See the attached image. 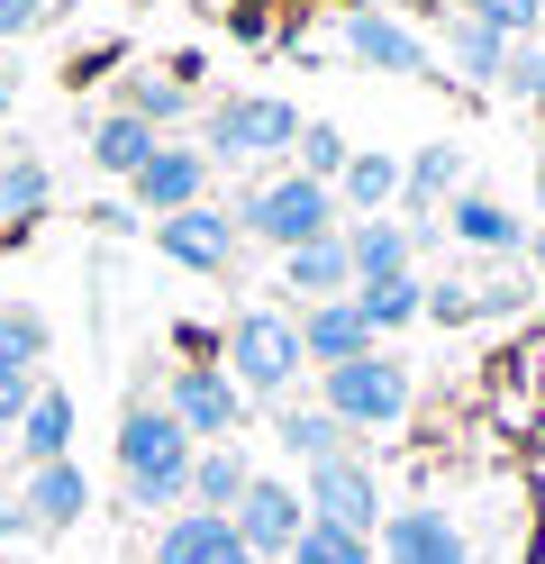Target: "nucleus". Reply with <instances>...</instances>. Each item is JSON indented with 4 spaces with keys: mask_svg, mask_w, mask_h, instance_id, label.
Listing matches in <instances>:
<instances>
[{
    "mask_svg": "<svg viewBox=\"0 0 545 564\" xmlns=\"http://www.w3.org/2000/svg\"><path fill=\"white\" fill-rule=\"evenodd\" d=\"M282 564H382V555H373V538H346V528H318V519H309L301 546H291Z\"/></svg>",
    "mask_w": 545,
    "mask_h": 564,
    "instance_id": "31",
    "label": "nucleus"
},
{
    "mask_svg": "<svg viewBox=\"0 0 545 564\" xmlns=\"http://www.w3.org/2000/svg\"><path fill=\"white\" fill-rule=\"evenodd\" d=\"M46 310H28V301H0V373H36L46 365Z\"/></svg>",
    "mask_w": 545,
    "mask_h": 564,
    "instance_id": "28",
    "label": "nucleus"
},
{
    "mask_svg": "<svg viewBox=\"0 0 545 564\" xmlns=\"http://www.w3.org/2000/svg\"><path fill=\"white\" fill-rule=\"evenodd\" d=\"M346 155H355V137H346L337 119H301V137H291V173H301V183H327V192H337Z\"/></svg>",
    "mask_w": 545,
    "mask_h": 564,
    "instance_id": "27",
    "label": "nucleus"
},
{
    "mask_svg": "<svg viewBox=\"0 0 545 564\" xmlns=\"http://www.w3.org/2000/svg\"><path fill=\"white\" fill-rule=\"evenodd\" d=\"M355 310H363V328H373V337H400V328H418L427 282H418V273H400V282H355Z\"/></svg>",
    "mask_w": 545,
    "mask_h": 564,
    "instance_id": "26",
    "label": "nucleus"
},
{
    "mask_svg": "<svg viewBox=\"0 0 545 564\" xmlns=\"http://www.w3.org/2000/svg\"><path fill=\"white\" fill-rule=\"evenodd\" d=\"M509 55H519V46H509V37H491V28L482 19H446V64H455V83H472V91H491L500 74H509Z\"/></svg>",
    "mask_w": 545,
    "mask_h": 564,
    "instance_id": "23",
    "label": "nucleus"
},
{
    "mask_svg": "<svg viewBox=\"0 0 545 564\" xmlns=\"http://www.w3.org/2000/svg\"><path fill=\"white\" fill-rule=\"evenodd\" d=\"M128 200H137V219H145V228L173 219V209H200V200H209V155H200V147H173V137H155V155L128 173Z\"/></svg>",
    "mask_w": 545,
    "mask_h": 564,
    "instance_id": "8",
    "label": "nucleus"
},
{
    "mask_svg": "<svg viewBox=\"0 0 545 564\" xmlns=\"http://www.w3.org/2000/svg\"><path fill=\"white\" fill-rule=\"evenodd\" d=\"M10 100H19V74H0V119H10Z\"/></svg>",
    "mask_w": 545,
    "mask_h": 564,
    "instance_id": "40",
    "label": "nucleus"
},
{
    "mask_svg": "<svg viewBox=\"0 0 545 564\" xmlns=\"http://www.w3.org/2000/svg\"><path fill=\"white\" fill-rule=\"evenodd\" d=\"M192 91H200V55H173V64H128L119 74V119L137 128H173V119H192Z\"/></svg>",
    "mask_w": 545,
    "mask_h": 564,
    "instance_id": "11",
    "label": "nucleus"
},
{
    "mask_svg": "<svg viewBox=\"0 0 545 564\" xmlns=\"http://www.w3.org/2000/svg\"><path fill=\"white\" fill-rule=\"evenodd\" d=\"M391 200H400V155L355 147L346 173H337V209H346V219H391Z\"/></svg>",
    "mask_w": 545,
    "mask_h": 564,
    "instance_id": "22",
    "label": "nucleus"
},
{
    "mask_svg": "<svg viewBox=\"0 0 545 564\" xmlns=\"http://www.w3.org/2000/svg\"><path fill=\"white\" fill-rule=\"evenodd\" d=\"M192 437L182 419L155 401V373H137V392L119 401V501L128 510H192Z\"/></svg>",
    "mask_w": 545,
    "mask_h": 564,
    "instance_id": "1",
    "label": "nucleus"
},
{
    "mask_svg": "<svg viewBox=\"0 0 545 564\" xmlns=\"http://www.w3.org/2000/svg\"><path fill=\"white\" fill-rule=\"evenodd\" d=\"M527 273H536V292H545V228H527Z\"/></svg>",
    "mask_w": 545,
    "mask_h": 564,
    "instance_id": "39",
    "label": "nucleus"
},
{
    "mask_svg": "<svg viewBox=\"0 0 545 564\" xmlns=\"http://www.w3.org/2000/svg\"><path fill=\"white\" fill-rule=\"evenodd\" d=\"M527 301H536V282H519V273H491L482 292H472V319H519Z\"/></svg>",
    "mask_w": 545,
    "mask_h": 564,
    "instance_id": "33",
    "label": "nucleus"
},
{
    "mask_svg": "<svg viewBox=\"0 0 545 564\" xmlns=\"http://www.w3.org/2000/svg\"><path fill=\"white\" fill-rule=\"evenodd\" d=\"M0 455H10V437H0Z\"/></svg>",
    "mask_w": 545,
    "mask_h": 564,
    "instance_id": "42",
    "label": "nucleus"
},
{
    "mask_svg": "<svg viewBox=\"0 0 545 564\" xmlns=\"http://www.w3.org/2000/svg\"><path fill=\"white\" fill-rule=\"evenodd\" d=\"M446 237L472 246V256H527V228L509 219L491 192H455V200H446Z\"/></svg>",
    "mask_w": 545,
    "mask_h": 564,
    "instance_id": "17",
    "label": "nucleus"
},
{
    "mask_svg": "<svg viewBox=\"0 0 545 564\" xmlns=\"http://www.w3.org/2000/svg\"><path fill=\"white\" fill-rule=\"evenodd\" d=\"M301 310H237L228 328H218V373L237 382L246 401H282L291 382H301Z\"/></svg>",
    "mask_w": 545,
    "mask_h": 564,
    "instance_id": "2",
    "label": "nucleus"
},
{
    "mask_svg": "<svg viewBox=\"0 0 545 564\" xmlns=\"http://www.w3.org/2000/svg\"><path fill=\"white\" fill-rule=\"evenodd\" d=\"M536 437H545V419H536Z\"/></svg>",
    "mask_w": 545,
    "mask_h": 564,
    "instance_id": "43",
    "label": "nucleus"
},
{
    "mask_svg": "<svg viewBox=\"0 0 545 564\" xmlns=\"http://www.w3.org/2000/svg\"><path fill=\"white\" fill-rule=\"evenodd\" d=\"M418 319H436V328H472V282H427V310Z\"/></svg>",
    "mask_w": 545,
    "mask_h": 564,
    "instance_id": "34",
    "label": "nucleus"
},
{
    "mask_svg": "<svg viewBox=\"0 0 545 564\" xmlns=\"http://www.w3.org/2000/svg\"><path fill=\"white\" fill-rule=\"evenodd\" d=\"M155 246H164V264H182V273H228L237 264V219L218 200L173 209V219H155Z\"/></svg>",
    "mask_w": 545,
    "mask_h": 564,
    "instance_id": "12",
    "label": "nucleus"
},
{
    "mask_svg": "<svg viewBox=\"0 0 545 564\" xmlns=\"http://www.w3.org/2000/svg\"><path fill=\"white\" fill-rule=\"evenodd\" d=\"M291 137H301V110L282 91H228L200 119V155H209V173L218 164H291Z\"/></svg>",
    "mask_w": 545,
    "mask_h": 564,
    "instance_id": "4",
    "label": "nucleus"
},
{
    "mask_svg": "<svg viewBox=\"0 0 545 564\" xmlns=\"http://www.w3.org/2000/svg\"><path fill=\"white\" fill-rule=\"evenodd\" d=\"M10 501H19V519H28V528H46V538H55V528H73V519L91 510V474L64 455V465H36V474H28V491H10Z\"/></svg>",
    "mask_w": 545,
    "mask_h": 564,
    "instance_id": "15",
    "label": "nucleus"
},
{
    "mask_svg": "<svg viewBox=\"0 0 545 564\" xmlns=\"http://www.w3.org/2000/svg\"><path fill=\"white\" fill-rule=\"evenodd\" d=\"M509 91H527L536 100V119H545V55H509V74H500Z\"/></svg>",
    "mask_w": 545,
    "mask_h": 564,
    "instance_id": "36",
    "label": "nucleus"
},
{
    "mask_svg": "<svg viewBox=\"0 0 545 564\" xmlns=\"http://www.w3.org/2000/svg\"><path fill=\"white\" fill-rule=\"evenodd\" d=\"M282 292H301L309 310H318V301H346V292H355L346 228H337V237H318V246H291V256H282Z\"/></svg>",
    "mask_w": 545,
    "mask_h": 564,
    "instance_id": "19",
    "label": "nucleus"
},
{
    "mask_svg": "<svg viewBox=\"0 0 545 564\" xmlns=\"http://www.w3.org/2000/svg\"><path fill=\"white\" fill-rule=\"evenodd\" d=\"M28 538V519H19V501H10V491H0V546H19Z\"/></svg>",
    "mask_w": 545,
    "mask_h": 564,
    "instance_id": "38",
    "label": "nucleus"
},
{
    "mask_svg": "<svg viewBox=\"0 0 545 564\" xmlns=\"http://www.w3.org/2000/svg\"><path fill=\"white\" fill-rule=\"evenodd\" d=\"M46 28V0H0V37H36Z\"/></svg>",
    "mask_w": 545,
    "mask_h": 564,
    "instance_id": "37",
    "label": "nucleus"
},
{
    "mask_svg": "<svg viewBox=\"0 0 545 564\" xmlns=\"http://www.w3.org/2000/svg\"><path fill=\"white\" fill-rule=\"evenodd\" d=\"M337 46H346L355 64H373V74H427V64H436V46L418 37V28H400L391 10H355V19L337 28Z\"/></svg>",
    "mask_w": 545,
    "mask_h": 564,
    "instance_id": "13",
    "label": "nucleus"
},
{
    "mask_svg": "<svg viewBox=\"0 0 545 564\" xmlns=\"http://www.w3.org/2000/svg\"><path fill=\"white\" fill-rule=\"evenodd\" d=\"M237 219V237H264L273 256H291V246H318V237H337L346 228V209H337V192L327 183H301V173H264V183H246V200L228 209Z\"/></svg>",
    "mask_w": 545,
    "mask_h": 564,
    "instance_id": "3",
    "label": "nucleus"
},
{
    "mask_svg": "<svg viewBox=\"0 0 545 564\" xmlns=\"http://www.w3.org/2000/svg\"><path fill=\"white\" fill-rule=\"evenodd\" d=\"M155 401L182 419V437H192V446H228L237 419H246V392H237L218 365H173V373L155 382Z\"/></svg>",
    "mask_w": 545,
    "mask_h": 564,
    "instance_id": "6",
    "label": "nucleus"
},
{
    "mask_svg": "<svg viewBox=\"0 0 545 564\" xmlns=\"http://www.w3.org/2000/svg\"><path fill=\"white\" fill-rule=\"evenodd\" d=\"M301 356H309L318 373H337V365L382 356V337L363 328V310H355V292H346V301H318V310H301Z\"/></svg>",
    "mask_w": 545,
    "mask_h": 564,
    "instance_id": "14",
    "label": "nucleus"
},
{
    "mask_svg": "<svg viewBox=\"0 0 545 564\" xmlns=\"http://www.w3.org/2000/svg\"><path fill=\"white\" fill-rule=\"evenodd\" d=\"M410 228H400V209L391 219H346V264H355V282H400L410 273Z\"/></svg>",
    "mask_w": 545,
    "mask_h": 564,
    "instance_id": "21",
    "label": "nucleus"
},
{
    "mask_svg": "<svg viewBox=\"0 0 545 564\" xmlns=\"http://www.w3.org/2000/svg\"><path fill=\"white\" fill-rule=\"evenodd\" d=\"M28 401H36V373H0V437L28 419Z\"/></svg>",
    "mask_w": 545,
    "mask_h": 564,
    "instance_id": "35",
    "label": "nucleus"
},
{
    "mask_svg": "<svg viewBox=\"0 0 545 564\" xmlns=\"http://www.w3.org/2000/svg\"><path fill=\"white\" fill-rule=\"evenodd\" d=\"M273 437H282L291 455H301V465H327V455H355V446H346V429H337L327 410H282V419H273Z\"/></svg>",
    "mask_w": 545,
    "mask_h": 564,
    "instance_id": "30",
    "label": "nucleus"
},
{
    "mask_svg": "<svg viewBox=\"0 0 545 564\" xmlns=\"http://www.w3.org/2000/svg\"><path fill=\"white\" fill-rule=\"evenodd\" d=\"M373 555H382V564H472V538L455 528V510L410 501V510H382Z\"/></svg>",
    "mask_w": 545,
    "mask_h": 564,
    "instance_id": "10",
    "label": "nucleus"
},
{
    "mask_svg": "<svg viewBox=\"0 0 545 564\" xmlns=\"http://www.w3.org/2000/svg\"><path fill=\"white\" fill-rule=\"evenodd\" d=\"M464 192V147H418L400 164V219H436Z\"/></svg>",
    "mask_w": 545,
    "mask_h": 564,
    "instance_id": "20",
    "label": "nucleus"
},
{
    "mask_svg": "<svg viewBox=\"0 0 545 564\" xmlns=\"http://www.w3.org/2000/svg\"><path fill=\"white\" fill-rule=\"evenodd\" d=\"M301 501H309L318 528H346V538H373V528H382V482H373L363 455H327V465H309Z\"/></svg>",
    "mask_w": 545,
    "mask_h": 564,
    "instance_id": "7",
    "label": "nucleus"
},
{
    "mask_svg": "<svg viewBox=\"0 0 545 564\" xmlns=\"http://www.w3.org/2000/svg\"><path fill=\"white\" fill-rule=\"evenodd\" d=\"M536 209H545V155H536Z\"/></svg>",
    "mask_w": 545,
    "mask_h": 564,
    "instance_id": "41",
    "label": "nucleus"
},
{
    "mask_svg": "<svg viewBox=\"0 0 545 564\" xmlns=\"http://www.w3.org/2000/svg\"><path fill=\"white\" fill-rule=\"evenodd\" d=\"M46 200H55V173H46V155H19V147H10V155H0V228L19 237V228H28Z\"/></svg>",
    "mask_w": 545,
    "mask_h": 564,
    "instance_id": "24",
    "label": "nucleus"
},
{
    "mask_svg": "<svg viewBox=\"0 0 545 564\" xmlns=\"http://www.w3.org/2000/svg\"><path fill=\"white\" fill-rule=\"evenodd\" d=\"M228 528H237V546H246L254 564H282L291 546H301V528H309V501H301L291 482H273V474H254L246 501L228 510Z\"/></svg>",
    "mask_w": 545,
    "mask_h": 564,
    "instance_id": "9",
    "label": "nucleus"
},
{
    "mask_svg": "<svg viewBox=\"0 0 545 564\" xmlns=\"http://www.w3.org/2000/svg\"><path fill=\"white\" fill-rule=\"evenodd\" d=\"M246 482H254V465H246L237 446H200V455H192V510H218V519H228V510L246 501Z\"/></svg>",
    "mask_w": 545,
    "mask_h": 564,
    "instance_id": "25",
    "label": "nucleus"
},
{
    "mask_svg": "<svg viewBox=\"0 0 545 564\" xmlns=\"http://www.w3.org/2000/svg\"><path fill=\"white\" fill-rule=\"evenodd\" d=\"M155 564H254V555L237 546V528L218 510H173L155 538Z\"/></svg>",
    "mask_w": 545,
    "mask_h": 564,
    "instance_id": "16",
    "label": "nucleus"
},
{
    "mask_svg": "<svg viewBox=\"0 0 545 564\" xmlns=\"http://www.w3.org/2000/svg\"><path fill=\"white\" fill-rule=\"evenodd\" d=\"M318 410L337 419V429H400V419L418 410V373L400 365V356H363V365H337V373H318Z\"/></svg>",
    "mask_w": 545,
    "mask_h": 564,
    "instance_id": "5",
    "label": "nucleus"
},
{
    "mask_svg": "<svg viewBox=\"0 0 545 564\" xmlns=\"http://www.w3.org/2000/svg\"><path fill=\"white\" fill-rule=\"evenodd\" d=\"M145 155H155V128H137V119H119V110L91 119V164H100V173H119V183H128Z\"/></svg>",
    "mask_w": 545,
    "mask_h": 564,
    "instance_id": "29",
    "label": "nucleus"
},
{
    "mask_svg": "<svg viewBox=\"0 0 545 564\" xmlns=\"http://www.w3.org/2000/svg\"><path fill=\"white\" fill-rule=\"evenodd\" d=\"M464 19H482L491 37L519 46V37H536V28H545V0H464Z\"/></svg>",
    "mask_w": 545,
    "mask_h": 564,
    "instance_id": "32",
    "label": "nucleus"
},
{
    "mask_svg": "<svg viewBox=\"0 0 545 564\" xmlns=\"http://www.w3.org/2000/svg\"><path fill=\"white\" fill-rule=\"evenodd\" d=\"M10 446L28 455V474L73 455V392H64V382H36V401H28V419L10 429Z\"/></svg>",
    "mask_w": 545,
    "mask_h": 564,
    "instance_id": "18",
    "label": "nucleus"
}]
</instances>
